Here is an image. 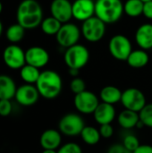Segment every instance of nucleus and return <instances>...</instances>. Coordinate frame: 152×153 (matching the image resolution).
<instances>
[{
	"instance_id": "nucleus-31",
	"label": "nucleus",
	"mask_w": 152,
	"mask_h": 153,
	"mask_svg": "<svg viewBox=\"0 0 152 153\" xmlns=\"http://www.w3.org/2000/svg\"><path fill=\"white\" fill-rule=\"evenodd\" d=\"M57 153H82V150L80 145L75 143H67L60 146Z\"/></svg>"
},
{
	"instance_id": "nucleus-14",
	"label": "nucleus",
	"mask_w": 152,
	"mask_h": 153,
	"mask_svg": "<svg viewBox=\"0 0 152 153\" xmlns=\"http://www.w3.org/2000/svg\"><path fill=\"white\" fill-rule=\"evenodd\" d=\"M25 59L26 64L39 69L46 66L49 62V54L44 48L34 46L26 50Z\"/></svg>"
},
{
	"instance_id": "nucleus-38",
	"label": "nucleus",
	"mask_w": 152,
	"mask_h": 153,
	"mask_svg": "<svg viewBox=\"0 0 152 153\" xmlns=\"http://www.w3.org/2000/svg\"><path fill=\"white\" fill-rule=\"evenodd\" d=\"M41 153H57V151L55 150H43Z\"/></svg>"
},
{
	"instance_id": "nucleus-19",
	"label": "nucleus",
	"mask_w": 152,
	"mask_h": 153,
	"mask_svg": "<svg viewBox=\"0 0 152 153\" xmlns=\"http://www.w3.org/2000/svg\"><path fill=\"white\" fill-rule=\"evenodd\" d=\"M17 87L13 78L0 74V100H12L15 96Z\"/></svg>"
},
{
	"instance_id": "nucleus-16",
	"label": "nucleus",
	"mask_w": 152,
	"mask_h": 153,
	"mask_svg": "<svg viewBox=\"0 0 152 153\" xmlns=\"http://www.w3.org/2000/svg\"><path fill=\"white\" fill-rule=\"evenodd\" d=\"M62 143L61 133L56 129H47L44 131L39 138L40 146L43 150H55L60 148Z\"/></svg>"
},
{
	"instance_id": "nucleus-22",
	"label": "nucleus",
	"mask_w": 152,
	"mask_h": 153,
	"mask_svg": "<svg viewBox=\"0 0 152 153\" xmlns=\"http://www.w3.org/2000/svg\"><path fill=\"white\" fill-rule=\"evenodd\" d=\"M117 121L119 126L124 129H132L133 127H136L138 122L140 121L139 113L125 109L119 114Z\"/></svg>"
},
{
	"instance_id": "nucleus-18",
	"label": "nucleus",
	"mask_w": 152,
	"mask_h": 153,
	"mask_svg": "<svg viewBox=\"0 0 152 153\" xmlns=\"http://www.w3.org/2000/svg\"><path fill=\"white\" fill-rule=\"evenodd\" d=\"M135 41L141 49L149 50L152 48V24H142L135 32Z\"/></svg>"
},
{
	"instance_id": "nucleus-9",
	"label": "nucleus",
	"mask_w": 152,
	"mask_h": 153,
	"mask_svg": "<svg viewBox=\"0 0 152 153\" xmlns=\"http://www.w3.org/2000/svg\"><path fill=\"white\" fill-rule=\"evenodd\" d=\"M121 103L125 109L139 113L146 106L144 93L137 88H128L122 93Z\"/></svg>"
},
{
	"instance_id": "nucleus-2",
	"label": "nucleus",
	"mask_w": 152,
	"mask_h": 153,
	"mask_svg": "<svg viewBox=\"0 0 152 153\" xmlns=\"http://www.w3.org/2000/svg\"><path fill=\"white\" fill-rule=\"evenodd\" d=\"M39 95L47 100H53L59 96L63 88L60 74L53 70H46L40 73L36 82Z\"/></svg>"
},
{
	"instance_id": "nucleus-36",
	"label": "nucleus",
	"mask_w": 152,
	"mask_h": 153,
	"mask_svg": "<svg viewBox=\"0 0 152 153\" xmlns=\"http://www.w3.org/2000/svg\"><path fill=\"white\" fill-rule=\"evenodd\" d=\"M133 153H152V146L149 144H141Z\"/></svg>"
},
{
	"instance_id": "nucleus-21",
	"label": "nucleus",
	"mask_w": 152,
	"mask_h": 153,
	"mask_svg": "<svg viewBox=\"0 0 152 153\" xmlns=\"http://www.w3.org/2000/svg\"><path fill=\"white\" fill-rule=\"evenodd\" d=\"M149 60H150V57L146 50L137 49V50L132 51L126 62L129 66L135 68V69H140V68L146 66L149 63Z\"/></svg>"
},
{
	"instance_id": "nucleus-1",
	"label": "nucleus",
	"mask_w": 152,
	"mask_h": 153,
	"mask_svg": "<svg viewBox=\"0 0 152 153\" xmlns=\"http://www.w3.org/2000/svg\"><path fill=\"white\" fill-rule=\"evenodd\" d=\"M17 23L25 30H32L39 26L43 21V11L37 0H22L16 12Z\"/></svg>"
},
{
	"instance_id": "nucleus-10",
	"label": "nucleus",
	"mask_w": 152,
	"mask_h": 153,
	"mask_svg": "<svg viewBox=\"0 0 152 153\" xmlns=\"http://www.w3.org/2000/svg\"><path fill=\"white\" fill-rule=\"evenodd\" d=\"M75 108L82 114H93L99 104L98 96L90 91H84L76 94L73 99Z\"/></svg>"
},
{
	"instance_id": "nucleus-30",
	"label": "nucleus",
	"mask_w": 152,
	"mask_h": 153,
	"mask_svg": "<svg viewBox=\"0 0 152 153\" xmlns=\"http://www.w3.org/2000/svg\"><path fill=\"white\" fill-rule=\"evenodd\" d=\"M70 90L75 95L79 94V93L86 91V83L82 78L75 77L70 82Z\"/></svg>"
},
{
	"instance_id": "nucleus-8",
	"label": "nucleus",
	"mask_w": 152,
	"mask_h": 153,
	"mask_svg": "<svg viewBox=\"0 0 152 153\" xmlns=\"http://www.w3.org/2000/svg\"><path fill=\"white\" fill-rule=\"evenodd\" d=\"M81 35V29L75 23L69 22L62 24L59 31L56 35V39L61 47L68 48L78 44Z\"/></svg>"
},
{
	"instance_id": "nucleus-29",
	"label": "nucleus",
	"mask_w": 152,
	"mask_h": 153,
	"mask_svg": "<svg viewBox=\"0 0 152 153\" xmlns=\"http://www.w3.org/2000/svg\"><path fill=\"white\" fill-rule=\"evenodd\" d=\"M123 145L131 152L133 153L141 144L139 142V139L137 138V136H135L134 134H129L127 135H125L123 139Z\"/></svg>"
},
{
	"instance_id": "nucleus-35",
	"label": "nucleus",
	"mask_w": 152,
	"mask_h": 153,
	"mask_svg": "<svg viewBox=\"0 0 152 153\" xmlns=\"http://www.w3.org/2000/svg\"><path fill=\"white\" fill-rule=\"evenodd\" d=\"M142 14L149 20H152V1L144 3Z\"/></svg>"
},
{
	"instance_id": "nucleus-27",
	"label": "nucleus",
	"mask_w": 152,
	"mask_h": 153,
	"mask_svg": "<svg viewBox=\"0 0 152 153\" xmlns=\"http://www.w3.org/2000/svg\"><path fill=\"white\" fill-rule=\"evenodd\" d=\"M24 33H25V29L22 26H21L19 23H15L7 28L5 36L10 42L17 43L23 39Z\"/></svg>"
},
{
	"instance_id": "nucleus-41",
	"label": "nucleus",
	"mask_w": 152,
	"mask_h": 153,
	"mask_svg": "<svg viewBox=\"0 0 152 153\" xmlns=\"http://www.w3.org/2000/svg\"><path fill=\"white\" fill-rule=\"evenodd\" d=\"M143 3H146V2H149V1H152V0H142Z\"/></svg>"
},
{
	"instance_id": "nucleus-23",
	"label": "nucleus",
	"mask_w": 152,
	"mask_h": 153,
	"mask_svg": "<svg viewBox=\"0 0 152 153\" xmlns=\"http://www.w3.org/2000/svg\"><path fill=\"white\" fill-rule=\"evenodd\" d=\"M39 69L26 64L20 69V76L22 80L27 84H36L39 75Z\"/></svg>"
},
{
	"instance_id": "nucleus-12",
	"label": "nucleus",
	"mask_w": 152,
	"mask_h": 153,
	"mask_svg": "<svg viewBox=\"0 0 152 153\" xmlns=\"http://www.w3.org/2000/svg\"><path fill=\"white\" fill-rule=\"evenodd\" d=\"M40 97L36 85L23 84L17 88L14 99L16 102L23 107H30L37 103Z\"/></svg>"
},
{
	"instance_id": "nucleus-40",
	"label": "nucleus",
	"mask_w": 152,
	"mask_h": 153,
	"mask_svg": "<svg viewBox=\"0 0 152 153\" xmlns=\"http://www.w3.org/2000/svg\"><path fill=\"white\" fill-rule=\"evenodd\" d=\"M2 10H3V5H2V3L0 2V13H1Z\"/></svg>"
},
{
	"instance_id": "nucleus-34",
	"label": "nucleus",
	"mask_w": 152,
	"mask_h": 153,
	"mask_svg": "<svg viewBox=\"0 0 152 153\" xmlns=\"http://www.w3.org/2000/svg\"><path fill=\"white\" fill-rule=\"evenodd\" d=\"M108 153H132L129 152L123 144L120 143H116V144H113L109 147Z\"/></svg>"
},
{
	"instance_id": "nucleus-20",
	"label": "nucleus",
	"mask_w": 152,
	"mask_h": 153,
	"mask_svg": "<svg viewBox=\"0 0 152 153\" xmlns=\"http://www.w3.org/2000/svg\"><path fill=\"white\" fill-rule=\"evenodd\" d=\"M122 91L116 86L108 85L101 89L99 97L104 103H108L110 105H115L118 102H121Z\"/></svg>"
},
{
	"instance_id": "nucleus-26",
	"label": "nucleus",
	"mask_w": 152,
	"mask_h": 153,
	"mask_svg": "<svg viewBox=\"0 0 152 153\" xmlns=\"http://www.w3.org/2000/svg\"><path fill=\"white\" fill-rule=\"evenodd\" d=\"M81 137L86 144L95 145L99 142L101 135L99 134V131L97 128L90 126H87L82 131Z\"/></svg>"
},
{
	"instance_id": "nucleus-24",
	"label": "nucleus",
	"mask_w": 152,
	"mask_h": 153,
	"mask_svg": "<svg viewBox=\"0 0 152 153\" xmlns=\"http://www.w3.org/2000/svg\"><path fill=\"white\" fill-rule=\"evenodd\" d=\"M144 3L142 0H126L124 4V13L130 17H139L143 13Z\"/></svg>"
},
{
	"instance_id": "nucleus-37",
	"label": "nucleus",
	"mask_w": 152,
	"mask_h": 153,
	"mask_svg": "<svg viewBox=\"0 0 152 153\" xmlns=\"http://www.w3.org/2000/svg\"><path fill=\"white\" fill-rule=\"evenodd\" d=\"M79 71H80V70H78V69H69V74H70L71 76H73V77L75 78V77H77V75H78Z\"/></svg>"
},
{
	"instance_id": "nucleus-13",
	"label": "nucleus",
	"mask_w": 152,
	"mask_h": 153,
	"mask_svg": "<svg viewBox=\"0 0 152 153\" xmlns=\"http://www.w3.org/2000/svg\"><path fill=\"white\" fill-rule=\"evenodd\" d=\"M51 16L61 23H66L73 18V3L69 0H53L50 4Z\"/></svg>"
},
{
	"instance_id": "nucleus-3",
	"label": "nucleus",
	"mask_w": 152,
	"mask_h": 153,
	"mask_svg": "<svg viewBox=\"0 0 152 153\" xmlns=\"http://www.w3.org/2000/svg\"><path fill=\"white\" fill-rule=\"evenodd\" d=\"M124 13V4L121 0H96L95 15L106 24L117 22Z\"/></svg>"
},
{
	"instance_id": "nucleus-4",
	"label": "nucleus",
	"mask_w": 152,
	"mask_h": 153,
	"mask_svg": "<svg viewBox=\"0 0 152 153\" xmlns=\"http://www.w3.org/2000/svg\"><path fill=\"white\" fill-rule=\"evenodd\" d=\"M64 60L69 69L81 70L88 64L90 60L89 49L83 45L76 44L66 48Z\"/></svg>"
},
{
	"instance_id": "nucleus-11",
	"label": "nucleus",
	"mask_w": 152,
	"mask_h": 153,
	"mask_svg": "<svg viewBox=\"0 0 152 153\" xmlns=\"http://www.w3.org/2000/svg\"><path fill=\"white\" fill-rule=\"evenodd\" d=\"M3 60L10 69L19 70L26 65L25 52L15 44L9 45L3 52Z\"/></svg>"
},
{
	"instance_id": "nucleus-28",
	"label": "nucleus",
	"mask_w": 152,
	"mask_h": 153,
	"mask_svg": "<svg viewBox=\"0 0 152 153\" xmlns=\"http://www.w3.org/2000/svg\"><path fill=\"white\" fill-rule=\"evenodd\" d=\"M139 117L144 126L152 128V103L146 104V106L139 112Z\"/></svg>"
},
{
	"instance_id": "nucleus-5",
	"label": "nucleus",
	"mask_w": 152,
	"mask_h": 153,
	"mask_svg": "<svg viewBox=\"0 0 152 153\" xmlns=\"http://www.w3.org/2000/svg\"><path fill=\"white\" fill-rule=\"evenodd\" d=\"M81 31L86 40L90 42H98L105 36L106 23L94 15L82 22Z\"/></svg>"
},
{
	"instance_id": "nucleus-39",
	"label": "nucleus",
	"mask_w": 152,
	"mask_h": 153,
	"mask_svg": "<svg viewBox=\"0 0 152 153\" xmlns=\"http://www.w3.org/2000/svg\"><path fill=\"white\" fill-rule=\"evenodd\" d=\"M2 32H3V25H2V22H0V37L2 35Z\"/></svg>"
},
{
	"instance_id": "nucleus-6",
	"label": "nucleus",
	"mask_w": 152,
	"mask_h": 153,
	"mask_svg": "<svg viewBox=\"0 0 152 153\" xmlns=\"http://www.w3.org/2000/svg\"><path fill=\"white\" fill-rule=\"evenodd\" d=\"M108 49L111 56L119 61H126L133 51L130 39L122 34H117L110 39Z\"/></svg>"
},
{
	"instance_id": "nucleus-32",
	"label": "nucleus",
	"mask_w": 152,
	"mask_h": 153,
	"mask_svg": "<svg viewBox=\"0 0 152 153\" xmlns=\"http://www.w3.org/2000/svg\"><path fill=\"white\" fill-rule=\"evenodd\" d=\"M13 110V105L10 100H0V116L8 117Z\"/></svg>"
},
{
	"instance_id": "nucleus-7",
	"label": "nucleus",
	"mask_w": 152,
	"mask_h": 153,
	"mask_svg": "<svg viewBox=\"0 0 152 153\" xmlns=\"http://www.w3.org/2000/svg\"><path fill=\"white\" fill-rule=\"evenodd\" d=\"M85 127L83 118L75 113H69L65 115L59 121V132L66 136L81 135L82 131Z\"/></svg>"
},
{
	"instance_id": "nucleus-25",
	"label": "nucleus",
	"mask_w": 152,
	"mask_h": 153,
	"mask_svg": "<svg viewBox=\"0 0 152 153\" xmlns=\"http://www.w3.org/2000/svg\"><path fill=\"white\" fill-rule=\"evenodd\" d=\"M63 23H61L58 20H56L55 17L53 16H49L47 17L45 19H43L41 24H40V28L42 30V31L47 34V35H56L57 32L59 31L61 26Z\"/></svg>"
},
{
	"instance_id": "nucleus-15",
	"label": "nucleus",
	"mask_w": 152,
	"mask_h": 153,
	"mask_svg": "<svg viewBox=\"0 0 152 153\" xmlns=\"http://www.w3.org/2000/svg\"><path fill=\"white\" fill-rule=\"evenodd\" d=\"M95 15V2L93 0H75L73 3V18L84 22Z\"/></svg>"
},
{
	"instance_id": "nucleus-17",
	"label": "nucleus",
	"mask_w": 152,
	"mask_h": 153,
	"mask_svg": "<svg viewBox=\"0 0 152 153\" xmlns=\"http://www.w3.org/2000/svg\"><path fill=\"white\" fill-rule=\"evenodd\" d=\"M94 119L99 125L111 124L116 117V109L114 105L108 103H99L93 113Z\"/></svg>"
},
{
	"instance_id": "nucleus-33",
	"label": "nucleus",
	"mask_w": 152,
	"mask_h": 153,
	"mask_svg": "<svg viewBox=\"0 0 152 153\" xmlns=\"http://www.w3.org/2000/svg\"><path fill=\"white\" fill-rule=\"evenodd\" d=\"M99 134L101 135V137L105 138V139H108L110 138L113 134H114V128L111 126V124H107V125H101L99 129Z\"/></svg>"
}]
</instances>
